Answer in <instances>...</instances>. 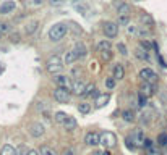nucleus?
I'll use <instances>...</instances> for the list:
<instances>
[{
    "instance_id": "obj_1",
    "label": "nucleus",
    "mask_w": 167,
    "mask_h": 155,
    "mask_svg": "<svg viewBox=\"0 0 167 155\" xmlns=\"http://www.w3.org/2000/svg\"><path fill=\"white\" fill-rule=\"evenodd\" d=\"M67 31H68L67 24H63V23H55L54 26H50V29H49V32H47L49 41H52V42L62 41V39L67 36Z\"/></svg>"
},
{
    "instance_id": "obj_2",
    "label": "nucleus",
    "mask_w": 167,
    "mask_h": 155,
    "mask_svg": "<svg viewBox=\"0 0 167 155\" xmlns=\"http://www.w3.org/2000/svg\"><path fill=\"white\" fill-rule=\"evenodd\" d=\"M45 70L50 74H59L63 70V60L59 55H52L47 58V63H45Z\"/></svg>"
},
{
    "instance_id": "obj_3",
    "label": "nucleus",
    "mask_w": 167,
    "mask_h": 155,
    "mask_svg": "<svg viewBox=\"0 0 167 155\" xmlns=\"http://www.w3.org/2000/svg\"><path fill=\"white\" fill-rule=\"evenodd\" d=\"M99 144L107 147V149L114 147L117 144V136L114 133H111V131H102V133H99Z\"/></svg>"
},
{
    "instance_id": "obj_4",
    "label": "nucleus",
    "mask_w": 167,
    "mask_h": 155,
    "mask_svg": "<svg viewBox=\"0 0 167 155\" xmlns=\"http://www.w3.org/2000/svg\"><path fill=\"white\" fill-rule=\"evenodd\" d=\"M54 99H55V102H59V103H68V102H70V99H72L70 89L57 87L54 90Z\"/></svg>"
},
{
    "instance_id": "obj_5",
    "label": "nucleus",
    "mask_w": 167,
    "mask_h": 155,
    "mask_svg": "<svg viewBox=\"0 0 167 155\" xmlns=\"http://www.w3.org/2000/svg\"><path fill=\"white\" fill-rule=\"evenodd\" d=\"M102 31H104V36L107 39H114L117 37L118 34V24L114 21H106L104 24H102Z\"/></svg>"
},
{
    "instance_id": "obj_6",
    "label": "nucleus",
    "mask_w": 167,
    "mask_h": 155,
    "mask_svg": "<svg viewBox=\"0 0 167 155\" xmlns=\"http://www.w3.org/2000/svg\"><path fill=\"white\" fill-rule=\"evenodd\" d=\"M140 78L145 83H151V84H156V81H157V74H156V71H153L151 68H143L140 71Z\"/></svg>"
},
{
    "instance_id": "obj_7",
    "label": "nucleus",
    "mask_w": 167,
    "mask_h": 155,
    "mask_svg": "<svg viewBox=\"0 0 167 155\" xmlns=\"http://www.w3.org/2000/svg\"><path fill=\"white\" fill-rule=\"evenodd\" d=\"M86 84L88 83H84L83 79H75V81L72 83V86H70V94H73V95H83V92H84V89H86Z\"/></svg>"
},
{
    "instance_id": "obj_8",
    "label": "nucleus",
    "mask_w": 167,
    "mask_h": 155,
    "mask_svg": "<svg viewBox=\"0 0 167 155\" xmlns=\"http://www.w3.org/2000/svg\"><path fill=\"white\" fill-rule=\"evenodd\" d=\"M86 146H99V133L97 131H89L84 136Z\"/></svg>"
},
{
    "instance_id": "obj_9",
    "label": "nucleus",
    "mask_w": 167,
    "mask_h": 155,
    "mask_svg": "<svg viewBox=\"0 0 167 155\" xmlns=\"http://www.w3.org/2000/svg\"><path fill=\"white\" fill-rule=\"evenodd\" d=\"M44 133H45V128L41 123H33L29 126V134L33 137H41V136H44Z\"/></svg>"
},
{
    "instance_id": "obj_10",
    "label": "nucleus",
    "mask_w": 167,
    "mask_h": 155,
    "mask_svg": "<svg viewBox=\"0 0 167 155\" xmlns=\"http://www.w3.org/2000/svg\"><path fill=\"white\" fill-rule=\"evenodd\" d=\"M54 81H55V84H57V87H65V89H70V86H72V83L68 81V78L65 76V74H55V78H54Z\"/></svg>"
},
{
    "instance_id": "obj_11",
    "label": "nucleus",
    "mask_w": 167,
    "mask_h": 155,
    "mask_svg": "<svg viewBox=\"0 0 167 155\" xmlns=\"http://www.w3.org/2000/svg\"><path fill=\"white\" fill-rule=\"evenodd\" d=\"M16 8V3L13 0H5V2L0 5V15H8Z\"/></svg>"
},
{
    "instance_id": "obj_12",
    "label": "nucleus",
    "mask_w": 167,
    "mask_h": 155,
    "mask_svg": "<svg viewBox=\"0 0 167 155\" xmlns=\"http://www.w3.org/2000/svg\"><path fill=\"white\" fill-rule=\"evenodd\" d=\"M140 90H141L140 94H143L145 97H149V95H153L154 92H156V86L151 84V83H145V81H143V84H141Z\"/></svg>"
},
{
    "instance_id": "obj_13",
    "label": "nucleus",
    "mask_w": 167,
    "mask_h": 155,
    "mask_svg": "<svg viewBox=\"0 0 167 155\" xmlns=\"http://www.w3.org/2000/svg\"><path fill=\"white\" fill-rule=\"evenodd\" d=\"M130 139H131V142H135L138 147H143V142H145L146 137L143 134V131H135L133 136H130Z\"/></svg>"
},
{
    "instance_id": "obj_14",
    "label": "nucleus",
    "mask_w": 167,
    "mask_h": 155,
    "mask_svg": "<svg viewBox=\"0 0 167 155\" xmlns=\"http://www.w3.org/2000/svg\"><path fill=\"white\" fill-rule=\"evenodd\" d=\"M135 55H136V58H140V60H143V61H149V52H148L146 49H143L141 45H138V47H136Z\"/></svg>"
},
{
    "instance_id": "obj_15",
    "label": "nucleus",
    "mask_w": 167,
    "mask_h": 155,
    "mask_svg": "<svg viewBox=\"0 0 167 155\" xmlns=\"http://www.w3.org/2000/svg\"><path fill=\"white\" fill-rule=\"evenodd\" d=\"M109 100H111V94H99L96 97V107L97 108H101V107H104L106 103H109Z\"/></svg>"
},
{
    "instance_id": "obj_16",
    "label": "nucleus",
    "mask_w": 167,
    "mask_h": 155,
    "mask_svg": "<svg viewBox=\"0 0 167 155\" xmlns=\"http://www.w3.org/2000/svg\"><path fill=\"white\" fill-rule=\"evenodd\" d=\"M76 120H75L73 116H67L65 118V121L62 123V126H63V129H67V131H73L75 128H76Z\"/></svg>"
},
{
    "instance_id": "obj_17",
    "label": "nucleus",
    "mask_w": 167,
    "mask_h": 155,
    "mask_svg": "<svg viewBox=\"0 0 167 155\" xmlns=\"http://www.w3.org/2000/svg\"><path fill=\"white\" fill-rule=\"evenodd\" d=\"M114 78L118 79V81L125 78V68H123L122 63H117V65L114 66Z\"/></svg>"
},
{
    "instance_id": "obj_18",
    "label": "nucleus",
    "mask_w": 167,
    "mask_h": 155,
    "mask_svg": "<svg viewBox=\"0 0 167 155\" xmlns=\"http://www.w3.org/2000/svg\"><path fill=\"white\" fill-rule=\"evenodd\" d=\"M75 52H76V55H78V58H84L86 55H88V49H86V45L83 42H78L76 45H75Z\"/></svg>"
},
{
    "instance_id": "obj_19",
    "label": "nucleus",
    "mask_w": 167,
    "mask_h": 155,
    "mask_svg": "<svg viewBox=\"0 0 167 155\" xmlns=\"http://www.w3.org/2000/svg\"><path fill=\"white\" fill-rule=\"evenodd\" d=\"M76 60H78V55H76V52H75L73 49L65 52V63H67V65H73Z\"/></svg>"
},
{
    "instance_id": "obj_20",
    "label": "nucleus",
    "mask_w": 167,
    "mask_h": 155,
    "mask_svg": "<svg viewBox=\"0 0 167 155\" xmlns=\"http://www.w3.org/2000/svg\"><path fill=\"white\" fill-rule=\"evenodd\" d=\"M0 155H18V152H16V149L13 146L10 144H5L2 147V150H0Z\"/></svg>"
},
{
    "instance_id": "obj_21",
    "label": "nucleus",
    "mask_w": 167,
    "mask_h": 155,
    "mask_svg": "<svg viewBox=\"0 0 167 155\" xmlns=\"http://www.w3.org/2000/svg\"><path fill=\"white\" fill-rule=\"evenodd\" d=\"M130 11H131V7L128 3H118L117 5V13L118 15H130Z\"/></svg>"
},
{
    "instance_id": "obj_22",
    "label": "nucleus",
    "mask_w": 167,
    "mask_h": 155,
    "mask_svg": "<svg viewBox=\"0 0 167 155\" xmlns=\"http://www.w3.org/2000/svg\"><path fill=\"white\" fill-rule=\"evenodd\" d=\"M122 118H123V121H126V123H133L135 121V113L131 112V110H123L122 112Z\"/></svg>"
},
{
    "instance_id": "obj_23",
    "label": "nucleus",
    "mask_w": 167,
    "mask_h": 155,
    "mask_svg": "<svg viewBox=\"0 0 167 155\" xmlns=\"http://www.w3.org/2000/svg\"><path fill=\"white\" fill-rule=\"evenodd\" d=\"M141 23H143L141 26H146V28H153L154 26V20L149 15H146V13L141 15Z\"/></svg>"
},
{
    "instance_id": "obj_24",
    "label": "nucleus",
    "mask_w": 167,
    "mask_h": 155,
    "mask_svg": "<svg viewBox=\"0 0 167 155\" xmlns=\"http://www.w3.org/2000/svg\"><path fill=\"white\" fill-rule=\"evenodd\" d=\"M97 50L102 52V50H112V44L109 39H104V41H101L99 44H97Z\"/></svg>"
},
{
    "instance_id": "obj_25",
    "label": "nucleus",
    "mask_w": 167,
    "mask_h": 155,
    "mask_svg": "<svg viewBox=\"0 0 167 155\" xmlns=\"http://www.w3.org/2000/svg\"><path fill=\"white\" fill-rule=\"evenodd\" d=\"M136 36H140V37H148L149 36V28L146 26H136Z\"/></svg>"
},
{
    "instance_id": "obj_26",
    "label": "nucleus",
    "mask_w": 167,
    "mask_h": 155,
    "mask_svg": "<svg viewBox=\"0 0 167 155\" xmlns=\"http://www.w3.org/2000/svg\"><path fill=\"white\" fill-rule=\"evenodd\" d=\"M39 155H59L52 147H49V146H42L41 149H39Z\"/></svg>"
},
{
    "instance_id": "obj_27",
    "label": "nucleus",
    "mask_w": 167,
    "mask_h": 155,
    "mask_svg": "<svg viewBox=\"0 0 167 155\" xmlns=\"http://www.w3.org/2000/svg\"><path fill=\"white\" fill-rule=\"evenodd\" d=\"M78 112H80V113H83V115L89 113V112H91V107H89V103H86V102H81V103H78Z\"/></svg>"
},
{
    "instance_id": "obj_28",
    "label": "nucleus",
    "mask_w": 167,
    "mask_h": 155,
    "mask_svg": "<svg viewBox=\"0 0 167 155\" xmlns=\"http://www.w3.org/2000/svg\"><path fill=\"white\" fill-rule=\"evenodd\" d=\"M67 116H68L67 113H63V112H57V113H55V116H54V120H55V123H57V124H60V126H62V123L65 121V118H67Z\"/></svg>"
},
{
    "instance_id": "obj_29",
    "label": "nucleus",
    "mask_w": 167,
    "mask_h": 155,
    "mask_svg": "<svg viewBox=\"0 0 167 155\" xmlns=\"http://www.w3.org/2000/svg\"><path fill=\"white\" fill-rule=\"evenodd\" d=\"M118 24L120 26H128L130 24V15H118Z\"/></svg>"
},
{
    "instance_id": "obj_30",
    "label": "nucleus",
    "mask_w": 167,
    "mask_h": 155,
    "mask_svg": "<svg viewBox=\"0 0 167 155\" xmlns=\"http://www.w3.org/2000/svg\"><path fill=\"white\" fill-rule=\"evenodd\" d=\"M37 26H39L37 21H29V23H28V26H26V32L28 34H33L34 31L37 29Z\"/></svg>"
},
{
    "instance_id": "obj_31",
    "label": "nucleus",
    "mask_w": 167,
    "mask_h": 155,
    "mask_svg": "<svg viewBox=\"0 0 167 155\" xmlns=\"http://www.w3.org/2000/svg\"><path fill=\"white\" fill-rule=\"evenodd\" d=\"M157 144L162 146V147L167 146V133H159V136H157Z\"/></svg>"
},
{
    "instance_id": "obj_32",
    "label": "nucleus",
    "mask_w": 167,
    "mask_h": 155,
    "mask_svg": "<svg viewBox=\"0 0 167 155\" xmlns=\"http://www.w3.org/2000/svg\"><path fill=\"white\" fill-rule=\"evenodd\" d=\"M94 89H96L94 84H86V89H84V92H83V97H91V94L94 92Z\"/></svg>"
},
{
    "instance_id": "obj_33",
    "label": "nucleus",
    "mask_w": 167,
    "mask_h": 155,
    "mask_svg": "<svg viewBox=\"0 0 167 155\" xmlns=\"http://www.w3.org/2000/svg\"><path fill=\"white\" fill-rule=\"evenodd\" d=\"M146 103H148L146 97L143 95V94H138V107H140V108H145V107H146Z\"/></svg>"
},
{
    "instance_id": "obj_34",
    "label": "nucleus",
    "mask_w": 167,
    "mask_h": 155,
    "mask_svg": "<svg viewBox=\"0 0 167 155\" xmlns=\"http://www.w3.org/2000/svg\"><path fill=\"white\" fill-rule=\"evenodd\" d=\"M106 87H107L109 90H112V89L115 87V78L111 76V78H107V79H106Z\"/></svg>"
},
{
    "instance_id": "obj_35",
    "label": "nucleus",
    "mask_w": 167,
    "mask_h": 155,
    "mask_svg": "<svg viewBox=\"0 0 167 155\" xmlns=\"http://www.w3.org/2000/svg\"><path fill=\"white\" fill-rule=\"evenodd\" d=\"M117 50L120 52L122 55H128V49H126V45L123 44V42H120V44H117Z\"/></svg>"
},
{
    "instance_id": "obj_36",
    "label": "nucleus",
    "mask_w": 167,
    "mask_h": 155,
    "mask_svg": "<svg viewBox=\"0 0 167 155\" xmlns=\"http://www.w3.org/2000/svg\"><path fill=\"white\" fill-rule=\"evenodd\" d=\"M8 31H10L8 23H0V36H2V34H7Z\"/></svg>"
},
{
    "instance_id": "obj_37",
    "label": "nucleus",
    "mask_w": 167,
    "mask_h": 155,
    "mask_svg": "<svg viewBox=\"0 0 167 155\" xmlns=\"http://www.w3.org/2000/svg\"><path fill=\"white\" fill-rule=\"evenodd\" d=\"M99 54L102 55V58H104L106 61H109V60L112 58V52L111 50H102V52H99Z\"/></svg>"
},
{
    "instance_id": "obj_38",
    "label": "nucleus",
    "mask_w": 167,
    "mask_h": 155,
    "mask_svg": "<svg viewBox=\"0 0 167 155\" xmlns=\"http://www.w3.org/2000/svg\"><path fill=\"white\" fill-rule=\"evenodd\" d=\"M126 32L128 34H136V26L135 24H128L126 26Z\"/></svg>"
},
{
    "instance_id": "obj_39",
    "label": "nucleus",
    "mask_w": 167,
    "mask_h": 155,
    "mask_svg": "<svg viewBox=\"0 0 167 155\" xmlns=\"http://www.w3.org/2000/svg\"><path fill=\"white\" fill-rule=\"evenodd\" d=\"M143 147L153 149V141H151V139H145V142H143Z\"/></svg>"
},
{
    "instance_id": "obj_40",
    "label": "nucleus",
    "mask_w": 167,
    "mask_h": 155,
    "mask_svg": "<svg viewBox=\"0 0 167 155\" xmlns=\"http://www.w3.org/2000/svg\"><path fill=\"white\" fill-rule=\"evenodd\" d=\"M125 144H126V147H128L130 150H135V146L131 144V139H130V137H126V139H125Z\"/></svg>"
},
{
    "instance_id": "obj_41",
    "label": "nucleus",
    "mask_w": 167,
    "mask_h": 155,
    "mask_svg": "<svg viewBox=\"0 0 167 155\" xmlns=\"http://www.w3.org/2000/svg\"><path fill=\"white\" fill-rule=\"evenodd\" d=\"M159 97H161V100H162V102H165V103H167V90L161 92V94H159Z\"/></svg>"
},
{
    "instance_id": "obj_42",
    "label": "nucleus",
    "mask_w": 167,
    "mask_h": 155,
    "mask_svg": "<svg viewBox=\"0 0 167 155\" xmlns=\"http://www.w3.org/2000/svg\"><path fill=\"white\" fill-rule=\"evenodd\" d=\"M25 155H39V150L37 149H31V150H28Z\"/></svg>"
},
{
    "instance_id": "obj_43",
    "label": "nucleus",
    "mask_w": 167,
    "mask_h": 155,
    "mask_svg": "<svg viewBox=\"0 0 167 155\" xmlns=\"http://www.w3.org/2000/svg\"><path fill=\"white\" fill-rule=\"evenodd\" d=\"M62 155H75V152L72 150V149H67V150H65V152H63Z\"/></svg>"
},
{
    "instance_id": "obj_44",
    "label": "nucleus",
    "mask_w": 167,
    "mask_h": 155,
    "mask_svg": "<svg viewBox=\"0 0 167 155\" xmlns=\"http://www.w3.org/2000/svg\"><path fill=\"white\" fill-rule=\"evenodd\" d=\"M42 2H44V0H31V3H33V5H41Z\"/></svg>"
},
{
    "instance_id": "obj_45",
    "label": "nucleus",
    "mask_w": 167,
    "mask_h": 155,
    "mask_svg": "<svg viewBox=\"0 0 167 155\" xmlns=\"http://www.w3.org/2000/svg\"><path fill=\"white\" fill-rule=\"evenodd\" d=\"M62 2H63V0H50V3H52V5H59Z\"/></svg>"
},
{
    "instance_id": "obj_46",
    "label": "nucleus",
    "mask_w": 167,
    "mask_h": 155,
    "mask_svg": "<svg viewBox=\"0 0 167 155\" xmlns=\"http://www.w3.org/2000/svg\"><path fill=\"white\" fill-rule=\"evenodd\" d=\"M91 155H101L99 152H94V153H91Z\"/></svg>"
},
{
    "instance_id": "obj_47",
    "label": "nucleus",
    "mask_w": 167,
    "mask_h": 155,
    "mask_svg": "<svg viewBox=\"0 0 167 155\" xmlns=\"http://www.w3.org/2000/svg\"><path fill=\"white\" fill-rule=\"evenodd\" d=\"M102 155H111V153H109V152H106V153H102Z\"/></svg>"
}]
</instances>
